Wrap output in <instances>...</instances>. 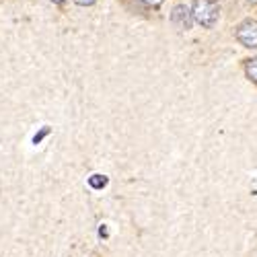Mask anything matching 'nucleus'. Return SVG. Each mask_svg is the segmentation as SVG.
<instances>
[{
    "instance_id": "obj_1",
    "label": "nucleus",
    "mask_w": 257,
    "mask_h": 257,
    "mask_svg": "<svg viewBox=\"0 0 257 257\" xmlns=\"http://www.w3.org/2000/svg\"><path fill=\"white\" fill-rule=\"evenodd\" d=\"M191 13H194V21L198 25L210 29V27L216 25L220 9L216 3H212V0H196L194 7H191Z\"/></svg>"
},
{
    "instance_id": "obj_2",
    "label": "nucleus",
    "mask_w": 257,
    "mask_h": 257,
    "mask_svg": "<svg viewBox=\"0 0 257 257\" xmlns=\"http://www.w3.org/2000/svg\"><path fill=\"white\" fill-rule=\"evenodd\" d=\"M237 39L249 50H257V21H243V23L237 27Z\"/></svg>"
},
{
    "instance_id": "obj_3",
    "label": "nucleus",
    "mask_w": 257,
    "mask_h": 257,
    "mask_svg": "<svg viewBox=\"0 0 257 257\" xmlns=\"http://www.w3.org/2000/svg\"><path fill=\"white\" fill-rule=\"evenodd\" d=\"M171 23L179 31H187V29H191V23H194V13L185 5H177L171 11Z\"/></svg>"
},
{
    "instance_id": "obj_4",
    "label": "nucleus",
    "mask_w": 257,
    "mask_h": 257,
    "mask_svg": "<svg viewBox=\"0 0 257 257\" xmlns=\"http://www.w3.org/2000/svg\"><path fill=\"white\" fill-rule=\"evenodd\" d=\"M245 72H247V78L257 84V58H251L245 62Z\"/></svg>"
},
{
    "instance_id": "obj_5",
    "label": "nucleus",
    "mask_w": 257,
    "mask_h": 257,
    "mask_svg": "<svg viewBox=\"0 0 257 257\" xmlns=\"http://www.w3.org/2000/svg\"><path fill=\"white\" fill-rule=\"evenodd\" d=\"M107 183H109V179H107L105 175H99V173H95V175H91L89 177V185L93 187V189H103V187H107Z\"/></svg>"
},
{
    "instance_id": "obj_6",
    "label": "nucleus",
    "mask_w": 257,
    "mask_h": 257,
    "mask_svg": "<svg viewBox=\"0 0 257 257\" xmlns=\"http://www.w3.org/2000/svg\"><path fill=\"white\" fill-rule=\"evenodd\" d=\"M50 132H52V130H50V127H48V125H44V127H41V130H39V132H37V134L33 136V144L37 146V144H39L41 140H44V138H46V136H48Z\"/></svg>"
},
{
    "instance_id": "obj_7",
    "label": "nucleus",
    "mask_w": 257,
    "mask_h": 257,
    "mask_svg": "<svg viewBox=\"0 0 257 257\" xmlns=\"http://www.w3.org/2000/svg\"><path fill=\"white\" fill-rule=\"evenodd\" d=\"M74 3L78 7H91V5H95V0H74Z\"/></svg>"
},
{
    "instance_id": "obj_8",
    "label": "nucleus",
    "mask_w": 257,
    "mask_h": 257,
    "mask_svg": "<svg viewBox=\"0 0 257 257\" xmlns=\"http://www.w3.org/2000/svg\"><path fill=\"white\" fill-rule=\"evenodd\" d=\"M142 3H146L148 7H159V5H163V0H142Z\"/></svg>"
},
{
    "instance_id": "obj_9",
    "label": "nucleus",
    "mask_w": 257,
    "mask_h": 257,
    "mask_svg": "<svg viewBox=\"0 0 257 257\" xmlns=\"http://www.w3.org/2000/svg\"><path fill=\"white\" fill-rule=\"evenodd\" d=\"M99 234H101V237H107V228H105V224H101V228H99Z\"/></svg>"
},
{
    "instance_id": "obj_10",
    "label": "nucleus",
    "mask_w": 257,
    "mask_h": 257,
    "mask_svg": "<svg viewBox=\"0 0 257 257\" xmlns=\"http://www.w3.org/2000/svg\"><path fill=\"white\" fill-rule=\"evenodd\" d=\"M50 3H54V5H62V3H66V0H50Z\"/></svg>"
},
{
    "instance_id": "obj_11",
    "label": "nucleus",
    "mask_w": 257,
    "mask_h": 257,
    "mask_svg": "<svg viewBox=\"0 0 257 257\" xmlns=\"http://www.w3.org/2000/svg\"><path fill=\"white\" fill-rule=\"evenodd\" d=\"M247 5H257V0H245Z\"/></svg>"
}]
</instances>
